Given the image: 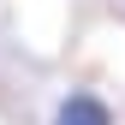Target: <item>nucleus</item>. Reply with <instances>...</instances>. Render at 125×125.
<instances>
[{"mask_svg":"<svg viewBox=\"0 0 125 125\" xmlns=\"http://www.w3.org/2000/svg\"><path fill=\"white\" fill-rule=\"evenodd\" d=\"M54 125H113V107H107L95 89H72V95L60 101Z\"/></svg>","mask_w":125,"mask_h":125,"instance_id":"nucleus-1","label":"nucleus"}]
</instances>
